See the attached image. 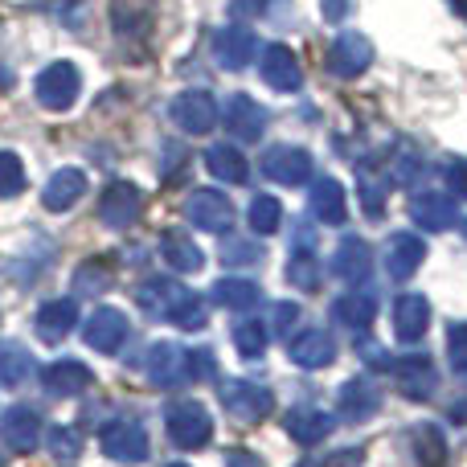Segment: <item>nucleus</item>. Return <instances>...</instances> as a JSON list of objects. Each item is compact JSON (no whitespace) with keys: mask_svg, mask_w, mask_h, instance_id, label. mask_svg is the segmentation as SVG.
<instances>
[{"mask_svg":"<svg viewBox=\"0 0 467 467\" xmlns=\"http://www.w3.org/2000/svg\"><path fill=\"white\" fill-rule=\"evenodd\" d=\"M164 427H169V439L181 451H202L213 439V414L193 398H181L164 410Z\"/></svg>","mask_w":467,"mask_h":467,"instance_id":"obj_1","label":"nucleus"},{"mask_svg":"<svg viewBox=\"0 0 467 467\" xmlns=\"http://www.w3.org/2000/svg\"><path fill=\"white\" fill-rule=\"evenodd\" d=\"M78 90H82V74L74 62H49L33 82V95H37V103L46 111H70L78 103Z\"/></svg>","mask_w":467,"mask_h":467,"instance_id":"obj_2","label":"nucleus"},{"mask_svg":"<svg viewBox=\"0 0 467 467\" xmlns=\"http://www.w3.org/2000/svg\"><path fill=\"white\" fill-rule=\"evenodd\" d=\"M144 378L156 389H177L185 381H193V361H189V348L172 345V340H156L144 357Z\"/></svg>","mask_w":467,"mask_h":467,"instance_id":"obj_3","label":"nucleus"},{"mask_svg":"<svg viewBox=\"0 0 467 467\" xmlns=\"http://www.w3.org/2000/svg\"><path fill=\"white\" fill-rule=\"evenodd\" d=\"M99 443H103V455L115 463H144L152 443H148V431L140 427L136 419H111L103 431H99Z\"/></svg>","mask_w":467,"mask_h":467,"instance_id":"obj_4","label":"nucleus"},{"mask_svg":"<svg viewBox=\"0 0 467 467\" xmlns=\"http://www.w3.org/2000/svg\"><path fill=\"white\" fill-rule=\"evenodd\" d=\"M140 213H144V193H140V185H131L123 177H115L99 197V218H103L107 230H131L140 222Z\"/></svg>","mask_w":467,"mask_h":467,"instance_id":"obj_5","label":"nucleus"},{"mask_svg":"<svg viewBox=\"0 0 467 467\" xmlns=\"http://www.w3.org/2000/svg\"><path fill=\"white\" fill-rule=\"evenodd\" d=\"M169 115L185 136H210L213 123L222 119V111H218L210 90H185V95H177L169 103Z\"/></svg>","mask_w":467,"mask_h":467,"instance_id":"obj_6","label":"nucleus"},{"mask_svg":"<svg viewBox=\"0 0 467 467\" xmlns=\"http://www.w3.org/2000/svg\"><path fill=\"white\" fill-rule=\"evenodd\" d=\"M222 406H226L238 422H263L266 414H271L275 398H271V389L258 386V381L234 378V381H222Z\"/></svg>","mask_w":467,"mask_h":467,"instance_id":"obj_7","label":"nucleus"},{"mask_svg":"<svg viewBox=\"0 0 467 467\" xmlns=\"http://www.w3.org/2000/svg\"><path fill=\"white\" fill-rule=\"evenodd\" d=\"M263 177L275 181V185L296 189L304 181H312V156L299 144H275L263 152Z\"/></svg>","mask_w":467,"mask_h":467,"instance_id":"obj_8","label":"nucleus"},{"mask_svg":"<svg viewBox=\"0 0 467 467\" xmlns=\"http://www.w3.org/2000/svg\"><path fill=\"white\" fill-rule=\"evenodd\" d=\"M0 439H5V447L16 455L37 451L41 439H46L41 414L33 410V406H8V410L0 414Z\"/></svg>","mask_w":467,"mask_h":467,"instance_id":"obj_9","label":"nucleus"},{"mask_svg":"<svg viewBox=\"0 0 467 467\" xmlns=\"http://www.w3.org/2000/svg\"><path fill=\"white\" fill-rule=\"evenodd\" d=\"M128 332H131L128 312H119V307H95L90 320L82 324V340H87L95 353H119Z\"/></svg>","mask_w":467,"mask_h":467,"instance_id":"obj_10","label":"nucleus"},{"mask_svg":"<svg viewBox=\"0 0 467 467\" xmlns=\"http://www.w3.org/2000/svg\"><path fill=\"white\" fill-rule=\"evenodd\" d=\"M185 218L205 234H226L238 213H234L226 193H218V189H197V193L185 202Z\"/></svg>","mask_w":467,"mask_h":467,"instance_id":"obj_11","label":"nucleus"},{"mask_svg":"<svg viewBox=\"0 0 467 467\" xmlns=\"http://www.w3.org/2000/svg\"><path fill=\"white\" fill-rule=\"evenodd\" d=\"M258 70H263L266 87L279 90V95H296V90L304 87L299 57L291 54V46H283V41H271V46H263V62H258Z\"/></svg>","mask_w":467,"mask_h":467,"instance_id":"obj_12","label":"nucleus"},{"mask_svg":"<svg viewBox=\"0 0 467 467\" xmlns=\"http://www.w3.org/2000/svg\"><path fill=\"white\" fill-rule=\"evenodd\" d=\"M373 66V46L365 33H337L328 46V70L337 78H357Z\"/></svg>","mask_w":467,"mask_h":467,"instance_id":"obj_13","label":"nucleus"},{"mask_svg":"<svg viewBox=\"0 0 467 467\" xmlns=\"http://www.w3.org/2000/svg\"><path fill=\"white\" fill-rule=\"evenodd\" d=\"M389 369H394V378H398V389H402L410 402H427L439 389V369L427 353H410V357H402V361H394Z\"/></svg>","mask_w":467,"mask_h":467,"instance_id":"obj_14","label":"nucleus"},{"mask_svg":"<svg viewBox=\"0 0 467 467\" xmlns=\"http://www.w3.org/2000/svg\"><path fill=\"white\" fill-rule=\"evenodd\" d=\"M386 275L394 283H406L414 271L422 266V258H427V242L419 238V234H410V230H398V234H389L386 238Z\"/></svg>","mask_w":467,"mask_h":467,"instance_id":"obj_15","label":"nucleus"},{"mask_svg":"<svg viewBox=\"0 0 467 467\" xmlns=\"http://www.w3.org/2000/svg\"><path fill=\"white\" fill-rule=\"evenodd\" d=\"M210 46H213L218 66H226V70H246L258 54V37L246 29V25H226V29H218Z\"/></svg>","mask_w":467,"mask_h":467,"instance_id":"obj_16","label":"nucleus"},{"mask_svg":"<svg viewBox=\"0 0 467 467\" xmlns=\"http://www.w3.org/2000/svg\"><path fill=\"white\" fill-rule=\"evenodd\" d=\"M332 271L340 275V279L348 283V287H361V283H369L373 275V250L365 238H357V234H345V238L337 242V254H332Z\"/></svg>","mask_w":467,"mask_h":467,"instance_id":"obj_17","label":"nucleus"},{"mask_svg":"<svg viewBox=\"0 0 467 467\" xmlns=\"http://www.w3.org/2000/svg\"><path fill=\"white\" fill-rule=\"evenodd\" d=\"M337 406L345 414V422H369L381 410V389L373 378H348L337 389Z\"/></svg>","mask_w":467,"mask_h":467,"instance_id":"obj_18","label":"nucleus"},{"mask_svg":"<svg viewBox=\"0 0 467 467\" xmlns=\"http://www.w3.org/2000/svg\"><path fill=\"white\" fill-rule=\"evenodd\" d=\"M287 357L299 365V369H324V365L337 361V340H332V332H324V328H304L291 337Z\"/></svg>","mask_w":467,"mask_h":467,"instance_id":"obj_19","label":"nucleus"},{"mask_svg":"<svg viewBox=\"0 0 467 467\" xmlns=\"http://www.w3.org/2000/svg\"><path fill=\"white\" fill-rule=\"evenodd\" d=\"M307 213L324 226H340L348 218V197H345V185L332 177H316L312 181V193H307Z\"/></svg>","mask_w":467,"mask_h":467,"instance_id":"obj_20","label":"nucleus"},{"mask_svg":"<svg viewBox=\"0 0 467 467\" xmlns=\"http://www.w3.org/2000/svg\"><path fill=\"white\" fill-rule=\"evenodd\" d=\"M332 427H337V419H332L328 410H316V406H291V410L283 414V431H287L299 447H312V443H320V439H328Z\"/></svg>","mask_w":467,"mask_h":467,"instance_id":"obj_21","label":"nucleus"},{"mask_svg":"<svg viewBox=\"0 0 467 467\" xmlns=\"http://www.w3.org/2000/svg\"><path fill=\"white\" fill-rule=\"evenodd\" d=\"M222 119H226L230 136L234 140H246V144L263 140V131H266V111L250 95H234L226 103V115H222Z\"/></svg>","mask_w":467,"mask_h":467,"instance_id":"obj_22","label":"nucleus"},{"mask_svg":"<svg viewBox=\"0 0 467 467\" xmlns=\"http://www.w3.org/2000/svg\"><path fill=\"white\" fill-rule=\"evenodd\" d=\"M87 181L90 177L82 169H57L54 177L46 181V189H41V205H46L49 213H66L82 193H87Z\"/></svg>","mask_w":467,"mask_h":467,"instance_id":"obj_23","label":"nucleus"},{"mask_svg":"<svg viewBox=\"0 0 467 467\" xmlns=\"http://www.w3.org/2000/svg\"><path fill=\"white\" fill-rule=\"evenodd\" d=\"M74 324H78V304L74 299H46L37 307V316H33V332L41 340H49V345H57Z\"/></svg>","mask_w":467,"mask_h":467,"instance_id":"obj_24","label":"nucleus"},{"mask_svg":"<svg viewBox=\"0 0 467 467\" xmlns=\"http://www.w3.org/2000/svg\"><path fill=\"white\" fill-rule=\"evenodd\" d=\"M410 218L419 222L422 230L443 234V230H455L460 210H455V202H451V197H443V193H419L410 202Z\"/></svg>","mask_w":467,"mask_h":467,"instance_id":"obj_25","label":"nucleus"},{"mask_svg":"<svg viewBox=\"0 0 467 467\" xmlns=\"http://www.w3.org/2000/svg\"><path fill=\"white\" fill-rule=\"evenodd\" d=\"M431 328V304L422 296H398L394 304V332L398 340H406V345H414V340H422V332Z\"/></svg>","mask_w":467,"mask_h":467,"instance_id":"obj_26","label":"nucleus"},{"mask_svg":"<svg viewBox=\"0 0 467 467\" xmlns=\"http://www.w3.org/2000/svg\"><path fill=\"white\" fill-rule=\"evenodd\" d=\"M156 0H111V29L119 37H144L152 29Z\"/></svg>","mask_w":467,"mask_h":467,"instance_id":"obj_27","label":"nucleus"},{"mask_svg":"<svg viewBox=\"0 0 467 467\" xmlns=\"http://www.w3.org/2000/svg\"><path fill=\"white\" fill-rule=\"evenodd\" d=\"M185 283H177V279H148L144 287L136 291V304L144 307L152 320H169V312L177 307V299L185 296Z\"/></svg>","mask_w":467,"mask_h":467,"instance_id":"obj_28","label":"nucleus"},{"mask_svg":"<svg viewBox=\"0 0 467 467\" xmlns=\"http://www.w3.org/2000/svg\"><path fill=\"white\" fill-rule=\"evenodd\" d=\"M161 254H164V263H169L177 275H197L205 266V254L197 250V242L189 238V234H181V230H164Z\"/></svg>","mask_w":467,"mask_h":467,"instance_id":"obj_29","label":"nucleus"},{"mask_svg":"<svg viewBox=\"0 0 467 467\" xmlns=\"http://www.w3.org/2000/svg\"><path fill=\"white\" fill-rule=\"evenodd\" d=\"M332 316H337V324H345V332H357V337H361V332L378 320V296H369V291L340 296L337 304H332Z\"/></svg>","mask_w":467,"mask_h":467,"instance_id":"obj_30","label":"nucleus"},{"mask_svg":"<svg viewBox=\"0 0 467 467\" xmlns=\"http://www.w3.org/2000/svg\"><path fill=\"white\" fill-rule=\"evenodd\" d=\"M205 169L213 172V181H226V185H246L250 181L246 156H242L234 144H210L205 148Z\"/></svg>","mask_w":467,"mask_h":467,"instance_id":"obj_31","label":"nucleus"},{"mask_svg":"<svg viewBox=\"0 0 467 467\" xmlns=\"http://www.w3.org/2000/svg\"><path fill=\"white\" fill-rule=\"evenodd\" d=\"M90 378H95V373H90L82 361H54L46 373H41V381H46V394H54V398L82 394V389L90 386Z\"/></svg>","mask_w":467,"mask_h":467,"instance_id":"obj_32","label":"nucleus"},{"mask_svg":"<svg viewBox=\"0 0 467 467\" xmlns=\"http://www.w3.org/2000/svg\"><path fill=\"white\" fill-rule=\"evenodd\" d=\"M210 299L218 307H234V312H250V307L263 299V291H258L254 279H238V275H230V279H218L210 291Z\"/></svg>","mask_w":467,"mask_h":467,"instance_id":"obj_33","label":"nucleus"},{"mask_svg":"<svg viewBox=\"0 0 467 467\" xmlns=\"http://www.w3.org/2000/svg\"><path fill=\"white\" fill-rule=\"evenodd\" d=\"M33 378V357L16 340H0V386H25Z\"/></svg>","mask_w":467,"mask_h":467,"instance_id":"obj_34","label":"nucleus"},{"mask_svg":"<svg viewBox=\"0 0 467 467\" xmlns=\"http://www.w3.org/2000/svg\"><path fill=\"white\" fill-rule=\"evenodd\" d=\"M111 263L107 258H87V263L74 271V291L78 296H99V291L111 287Z\"/></svg>","mask_w":467,"mask_h":467,"instance_id":"obj_35","label":"nucleus"},{"mask_svg":"<svg viewBox=\"0 0 467 467\" xmlns=\"http://www.w3.org/2000/svg\"><path fill=\"white\" fill-rule=\"evenodd\" d=\"M287 283L299 291L320 287V258H316V250H296V254L287 258Z\"/></svg>","mask_w":467,"mask_h":467,"instance_id":"obj_36","label":"nucleus"},{"mask_svg":"<svg viewBox=\"0 0 467 467\" xmlns=\"http://www.w3.org/2000/svg\"><path fill=\"white\" fill-rule=\"evenodd\" d=\"M246 222L254 226V234H279V226H283V205H279V197L258 193L254 202H250V210H246Z\"/></svg>","mask_w":467,"mask_h":467,"instance_id":"obj_37","label":"nucleus"},{"mask_svg":"<svg viewBox=\"0 0 467 467\" xmlns=\"http://www.w3.org/2000/svg\"><path fill=\"white\" fill-rule=\"evenodd\" d=\"M234 345H238V353L246 357V361H258V357L266 353V328L254 316H246V320L234 324Z\"/></svg>","mask_w":467,"mask_h":467,"instance_id":"obj_38","label":"nucleus"},{"mask_svg":"<svg viewBox=\"0 0 467 467\" xmlns=\"http://www.w3.org/2000/svg\"><path fill=\"white\" fill-rule=\"evenodd\" d=\"M410 439H414V451H419L422 467H439V463H443L447 447H443V431H439V427L422 422V427H414V431H410Z\"/></svg>","mask_w":467,"mask_h":467,"instance_id":"obj_39","label":"nucleus"},{"mask_svg":"<svg viewBox=\"0 0 467 467\" xmlns=\"http://www.w3.org/2000/svg\"><path fill=\"white\" fill-rule=\"evenodd\" d=\"M205 299L202 296H193V291H185V296L177 299V307L169 312V324H177V328H185V332H197V328H205Z\"/></svg>","mask_w":467,"mask_h":467,"instance_id":"obj_40","label":"nucleus"},{"mask_svg":"<svg viewBox=\"0 0 467 467\" xmlns=\"http://www.w3.org/2000/svg\"><path fill=\"white\" fill-rule=\"evenodd\" d=\"M357 189H361L365 213H369V218H381V213H386V177L361 172V177H357Z\"/></svg>","mask_w":467,"mask_h":467,"instance_id":"obj_41","label":"nucleus"},{"mask_svg":"<svg viewBox=\"0 0 467 467\" xmlns=\"http://www.w3.org/2000/svg\"><path fill=\"white\" fill-rule=\"evenodd\" d=\"M25 193V164L16 161V152L0 148V197H16Z\"/></svg>","mask_w":467,"mask_h":467,"instance_id":"obj_42","label":"nucleus"},{"mask_svg":"<svg viewBox=\"0 0 467 467\" xmlns=\"http://www.w3.org/2000/svg\"><path fill=\"white\" fill-rule=\"evenodd\" d=\"M46 443H49V451H54L57 460H74V455H82V435L78 431H70V427H49Z\"/></svg>","mask_w":467,"mask_h":467,"instance_id":"obj_43","label":"nucleus"},{"mask_svg":"<svg viewBox=\"0 0 467 467\" xmlns=\"http://www.w3.org/2000/svg\"><path fill=\"white\" fill-rule=\"evenodd\" d=\"M258 258H263V246H258V242L234 238V242L222 246V263H226V266H254Z\"/></svg>","mask_w":467,"mask_h":467,"instance_id":"obj_44","label":"nucleus"},{"mask_svg":"<svg viewBox=\"0 0 467 467\" xmlns=\"http://www.w3.org/2000/svg\"><path fill=\"white\" fill-rule=\"evenodd\" d=\"M447 357H451L455 373H467V324H451V332H447Z\"/></svg>","mask_w":467,"mask_h":467,"instance_id":"obj_45","label":"nucleus"},{"mask_svg":"<svg viewBox=\"0 0 467 467\" xmlns=\"http://www.w3.org/2000/svg\"><path fill=\"white\" fill-rule=\"evenodd\" d=\"M443 181L455 197H467V161L463 156H447L443 161Z\"/></svg>","mask_w":467,"mask_h":467,"instance_id":"obj_46","label":"nucleus"},{"mask_svg":"<svg viewBox=\"0 0 467 467\" xmlns=\"http://www.w3.org/2000/svg\"><path fill=\"white\" fill-rule=\"evenodd\" d=\"M296 320H299V304H291V299L275 304V312H271V328L279 332V337H287L291 324H296Z\"/></svg>","mask_w":467,"mask_h":467,"instance_id":"obj_47","label":"nucleus"},{"mask_svg":"<svg viewBox=\"0 0 467 467\" xmlns=\"http://www.w3.org/2000/svg\"><path fill=\"white\" fill-rule=\"evenodd\" d=\"M189 361H193V381L197 378H205V381L218 378V357H213L210 348H193V353H189Z\"/></svg>","mask_w":467,"mask_h":467,"instance_id":"obj_48","label":"nucleus"},{"mask_svg":"<svg viewBox=\"0 0 467 467\" xmlns=\"http://www.w3.org/2000/svg\"><path fill=\"white\" fill-rule=\"evenodd\" d=\"M353 8H357V0H320V13L328 25H340L345 16H353Z\"/></svg>","mask_w":467,"mask_h":467,"instance_id":"obj_49","label":"nucleus"},{"mask_svg":"<svg viewBox=\"0 0 467 467\" xmlns=\"http://www.w3.org/2000/svg\"><path fill=\"white\" fill-rule=\"evenodd\" d=\"M361 357H365L369 365H378V369H389V365H394L386 348H373V340H361Z\"/></svg>","mask_w":467,"mask_h":467,"instance_id":"obj_50","label":"nucleus"},{"mask_svg":"<svg viewBox=\"0 0 467 467\" xmlns=\"http://www.w3.org/2000/svg\"><path fill=\"white\" fill-rule=\"evenodd\" d=\"M226 467H266L263 460H258L254 451H234L230 460H226Z\"/></svg>","mask_w":467,"mask_h":467,"instance_id":"obj_51","label":"nucleus"},{"mask_svg":"<svg viewBox=\"0 0 467 467\" xmlns=\"http://www.w3.org/2000/svg\"><path fill=\"white\" fill-rule=\"evenodd\" d=\"M37 5L54 8V13H70V8H74V5H82V0H37Z\"/></svg>","mask_w":467,"mask_h":467,"instance_id":"obj_52","label":"nucleus"},{"mask_svg":"<svg viewBox=\"0 0 467 467\" xmlns=\"http://www.w3.org/2000/svg\"><path fill=\"white\" fill-rule=\"evenodd\" d=\"M451 8H455L460 16H467V0H451Z\"/></svg>","mask_w":467,"mask_h":467,"instance_id":"obj_53","label":"nucleus"},{"mask_svg":"<svg viewBox=\"0 0 467 467\" xmlns=\"http://www.w3.org/2000/svg\"><path fill=\"white\" fill-rule=\"evenodd\" d=\"M169 467H189V463H169Z\"/></svg>","mask_w":467,"mask_h":467,"instance_id":"obj_54","label":"nucleus"}]
</instances>
